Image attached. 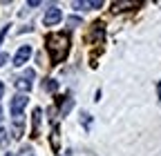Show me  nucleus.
Returning <instances> with one entry per match:
<instances>
[{
	"label": "nucleus",
	"instance_id": "nucleus-1",
	"mask_svg": "<svg viewBox=\"0 0 161 156\" xmlns=\"http://www.w3.org/2000/svg\"><path fill=\"white\" fill-rule=\"evenodd\" d=\"M47 51L52 56V63L58 65L63 63L67 54H69V34L67 31H58V34H49L47 36Z\"/></svg>",
	"mask_w": 161,
	"mask_h": 156
},
{
	"label": "nucleus",
	"instance_id": "nucleus-2",
	"mask_svg": "<svg viewBox=\"0 0 161 156\" xmlns=\"http://www.w3.org/2000/svg\"><path fill=\"white\" fill-rule=\"evenodd\" d=\"M60 20H63V11H60L56 5H52L47 11H45V18H43V25L45 27H56Z\"/></svg>",
	"mask_w": 161,
	"mask_h": 156
},
{
	"label": "nucleus",
	"instance_id": "nucleus-3",
	"mask_svg": "<svg viewBox=\"0 0 161 156\" xmlns=\"http://www.w3.org/2000/svg\"><path fill=\"white\" fill-rule=\"evenodd\" d=\"M29 98H27V94H16L14 98H11V116L16 118V116H23V109L27 107Z\"/></svg>",
	"mask_w": 161,
	"mask_h": 156
},
{
	"label": "nucleus",
	"instance_id": "nucleus-4",
	"mask_svg": "<svg viewBox=\"0 0 161 156\" xmlns=\"http://www.w3.org/2000/svg\"><path fill=\"white\" fill-rule=\"evenodd\" d=\"M29 56H31V47H29V45H23V47L16 51V56H14V65H16V67H23V65L29 60Z\"/></svg>",
	"mask_w": 161,
	"mask_h": 156
},
{
	"label": "nucleus",
	"instance_id": "nucleus-5",
	"mask_svg": "<svg viewBox=\"0 0 161 156\" xmlns=\"http://www.w3.org/2000/svg\"><path fill=\"white\" fill-rule=\"evenodd\" d=\"M40 121H43V109H40V107H36V109L31 112V136H34V138L38 136V127H40Z\"/></svg>",
	"mask_w": 161,
	"mask_h": 156
},
{
	"label": "nucleus",
	"instance_id": "nucleus-6",
	"mask_svg": "<svg viewBox=\"0 0 161 156\" xmlns=\"http://www.w3.org/2000/svg\"><path fill=\"white\" fill-rule=\"evenodd\" d=\"M23 134H25V121H23V116H16L14 125H11V136L14 138H20Z\"/></svg>",
	"mask_w": 161,
	"mask_h": 156
},
{
	"label": "nucleus",
	"instance_id": "nucleus-7",
	"mask_svg": "<svg viewBox=\"0 0 161 156\" xmlns=\"http://www.w3.org/2000/svg\"><path fill=\"white\" fill-rule=\"evenodd\" d=\"M16 87H18V91L27 94V91L31 89V83H29V81H25V78H18V81H16Z\"/></svg>",
	"mask_w": 161,
	"mask_h": 156
},
{
	"label": "nucleus",
	"instance_id": "nucleus-8",
	"mask_svg": "<svg viewBox=\"0 0 161 156\" xmlns=\"http://www.w3.org/2000/svg\"><path fill=\"white\" fill-rule=\"evenodd\" d=\"M56 87H58V83L54 81V78H47V81H45V89H47V91H54Z\"/></svg>",
	"mask_w": 161,
	"mask_h": 156
},
{
	"label": "nucleus",
	"instance_id": "nucleus-9",
	"mask_svg": "<svg viewBox=\"0 0 161 156\" xmlns=\"http://www.w3.org/2000/svg\"><path fill=\"white\" fill-rule=\"evenodd\" d=\"M80 23H83V20H80V18H74V16H69V18H67V25H69V29H74V27H78Z\"/></svg>",
	"mask_w": 161,
	"mask_h": 156
},
{
	"label": "nucleus",
	"instance_id": "nucleus-10",
	"mask_svg": "<svg viewBox=\"0 0 161 156\" xmlns=\"http://www.w3.org/2000/svg\"><path fill=\"white\" fill-rule=\"evenodd\" d=\"M34 76H36L34 69H25V74H23V78H25V81H29V83H31V78H34Z\"/></svg>",
	"mask_w": 161,
	"mask_h": 156
},
{
	"label": "nucleus",
	"instance_id": "nucleus-11",
	"mask_svg": "<svg viewBox=\"0 0 161 156\" xmlns=\"http://www.w3.org/2000/svg\"><path fill=\"white\" fill-rule=\"evenodd\" d=\"M7 141H9V138H7V132H5V129H0V143L7 145Z\"/></svg>",
	"mask_w": 161,
	"mask_h": 156
},
{
	"label": "nucleus",
	"instance_id": "nucleus-12",
	"mask_svg": "<svg viewBox=\"0 0 161 156\" xmlns=\"http://www.w3.org/2000/svg\"><path fill=\"white\" fill-rule=\"evenodd\" d=\"M7 60H9V56H7V54L3 51V54H0V67H3V65H5Z\"/></svg>",
	"mask_w": 161,
	"mask_h": 156
},
{
	"label": "nucleus",
	"instance_id": "nucleus-13",
	"mask_svg": "<svg viewBox=\"0 0 161 156\" xmlns=\"http://www.w3.org/2000/svg\"><path fill=\"white\" fill-rule=\"evenodd\" d=\"M5 36H7V27H3V29H0V45H3V40H5Z\"/></svg>",
	"mask_w": 161,
	"mask_h": 156
},
{
	"label": "nucleus",
	"instance_id": "nucleus-14",
	"mask_svg": "<svg viewBox=\"0 0 161 156\" xmlns=\"http://www.w3.org/2000/svg\"><path fill=\"white\" fill-rule=\"evenodd\" d=\"M3 91H5V85H3V81H0V98H3Z\"/></svg>",
	"mask_w": 161,
	"mask_h": 156
},
{
	"label": "nucleus",
	"instance_id": "nucleus-15",
	"mask_svg": "<svg viewBox=\"0 0 161 156\" xmlns=\"http://www.w3.org/2000/svg\"><path fill=\"white\" fill-rule=\"evenodd\" d=\"M0 121H3V105H0Z\"/></svg>",
	"mask_w": 161,
	"mask_h": 156
},
{
	"label": "nucleus",
	"instance_id": "nucleus-16",
	"mask_svg": "<svg viewBox=\"0 0 161 156\" xmlns=\"http://www.w3.org/2000/svg\"><path fill=\"white\" fill-rule=\"evenodd\" d=\"M7 156H16V154H14V152H7Z\"/></svg>",
	"mask_w": 161,
	"mask_h": 156
}]
</instances>
